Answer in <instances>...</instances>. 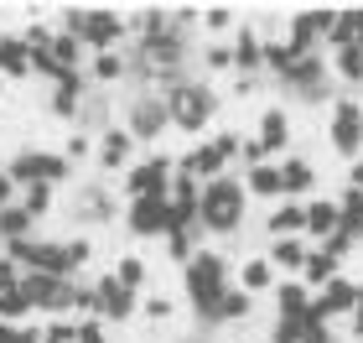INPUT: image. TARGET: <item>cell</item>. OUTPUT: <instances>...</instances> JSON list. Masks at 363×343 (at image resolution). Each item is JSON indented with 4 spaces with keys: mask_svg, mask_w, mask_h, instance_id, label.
I'll return each instance as SVG.
<instances>
[{
    "mask_svg": "<svg viewBox=\"0 0 363 343\" xmlns=\"http://www.w3.org/2000/svg\"><path fill=\"white\" fill-rule=\"evenodd\" d=\"M89 84L94 89H109V84H120V78H130V58L125 53H99V58H89Z\"/></svg>",
    "mask_w": 363,
    "mask_h": 343,
    "instance_id": "obj_25",
    "label": "cell"
},
{
    "mask_svg": "<svg viewBox=\"0 0 363 343\" xmlns=\"http://www.w3.org/2000/svg\"><path fill=\"white\" fill-rule=\"evenodd\" d=\"M234 68L239 73L265 68V37H259V31H239V37H234Z\"/></svg>",
    "mask_w": 363,
    "mask_h": 343,
    "instance_id": "obj_26",
    "label": "cell"
},
{
    "mask_svg": "<svg viewBox=\"0 0 363 343\" xmlns=\"http://www.w3.org/2000/svg\"><path fill=\"white\" fill-rule=\"evenodd\" d=\"M78 219H84V224H109L114 219V198L104 187H84V198H78Z\"/></svg>",
    "mask_w": 363,
    "mask_h": 343,
    "instance_id": "obj_30",
    "label": "cell"
},
{
    "mask_svg": "<svg viewBox=\"0 0 363 343\" xmlns=\"http://www.w3.org/2000/svg\"><path fill=\"white\" fill-rule=\"evenodd\" d=\"M21 291L31 297V307H37L42 317H73V276H37V271H26Z\"/></svg>",
    "mask_w": 363,
    "mask_h": 343,
    "instance_id": "obj_8",
    "label": "cell"
},
{
    "mask_svg": "<svg viewBox=\"0 0 363 343\" xmlns=\"http://www.w3.org/2000/svg\"><path fill=\"white\" fill-rule=\"evenodd\" d=\"M311 302H317V291H311L301 276H291V281L275 286V317H280V322H301V317L311 312Z\"/></svg>",
    "mask_w": 363,
    "mask_h": 343,
    "instance_id": "obj_17",
    "label": "cell"
},
{
    "mask_svg": "<svg viewBox=\"0 0 363 343\" xmlns=\"http://www.w3.org/2000/svg\"><path fill=\"white\" fill-rule=\"evenodd\" d=\"M167 109H172L177 130L197 136V130H208V120L218 114V94H213V84H203V78H177L167 89Z\"/></svg>",
    "mask_w": 363,
    "mask_h": 343,
    "instance_id": "obj_4",
    "label": "cell"
},
{
    "mask_svg": "<svg viewBox=\"0 0 363 343\" xmlns=\"http://www.w3.org/2000/svg\"><path fill=\"white\" fill-rule=\"evenodd\" d=\"M234 286H239V291H250V297H275L280 276H275V266H270V255L244 260V266H239V276H234Z\"/></svg>",
    "mask_w": 363,
    "mask_h": 343,
    "instance_id": "obj_21",
    "label": "cell"
},
{
    "mask_svg": "<svg viewBox=\"0 0 363 343\" xmlns=\"http://www.w3.org/2000/svg\"><path fill=\"white\" fill-rule=\"evenodd\" d=\"M203 26H208V31H228V26H234V11L213 6V11H203Z\"/></svg>",
    "mask_w": 363,
    "mask_h": 343,
    "instance_id": "obj_40",
    "label": "cell"
},
{
    "mask_svg": "<svg viewBox=\"0 0 363 343\" xmlns=\"http://www.w3.org/2000/svg\"><path fill=\"white\" fill-rule=\"evenodd\" d=\"M208 68H213V73L234 68V42H213V47H208Z\"/></svg>",
    "mask_w": 363,
    "mask_h": 343,
    "instance_id": "obj_38",
    "label": "cell"
},
{
    "mask_svg": "<svg viewBox=\"0 0 363 343\" xmlns=\"http://www.w3.org/2000/svg\"><path fill=\"white\" fill-rule=\"evenodd\" d=\"M167 125H172L167 94H140V99H130V109H125V130H130L140 146H151Z\"/></svg>",
    "mask_w": 363,
    "mask_h": 343,
    "instance_id": "obj_12",
    "label": "cell"
},
{
    "mask_svg": "<svg viewBox=\"0 0 363 343\" xmlns=\"http://www.w3.org/2000/svg\"><path fill=\"white\" fill-rule=\"evenodd\" d=\"M255 141L265 146L270 161H286V156H291V114H286V109H265V114H259Z\"/></svg>",
    "mask_w": 363,
    "mask_h": 343,
    "instance_id": "obj_16",
    "label": "cell"
},
{
    "mask_svg": "<svg viewBox=\"0 0 363 343\" xmlns=\"http://www.w3.org/2000/svg\"><path fill=\"white\" fill-rule=\"evenodd\" d=\"M333 31H337V11H296L286 42L296 58H317V47L333 42Z\"/></svg>",
    "mask_w": 363,
    "mask_h": 343,
    "instance_id": "obj_11",
    "label": "cell"
},
{
    "mask_svg": "<svg viewBox=\"0 0 363 343\" xmlns=\"http://www.w3.org/2000/svg\"><path fill=\"white\" fill-rule=\"evenodd\" d=\"M125 229L135 239H167L172 234V198H125Z\"/></svg>",
    "mask_w": 363,
    "mask_h": 343,
    "instance_id": "obj_10",
    "label": "cell"
},
{
    "mask_svg": "<svg viewBox=\"0 0 363 343\" xmlns=\"http://www.w3.org/2000/svg\"><path fill=\"white\" fill-rule=\"evenodd\" d=\"M301 343H333V322H322L317 312L301 317Z\"/></svg>",
    "mask_w": 363,
    "mask_h": 343,
    "instance_id": "obj_35",
    "label": "cell"
},
{
    "mask_svg": "<svg viewBox=\"0 0 363 343\" xmlns=\"http://www.w3.org/2000/svg\"><path fill=\"white\" fill-rule=\"evenodd\" d=\"M280 183H286L291 203H306L311 187H317V167H311L306 156H286V161H280Z\"/></svg>",
    "mask_w": 363,
    "mask_h": 343,
    "instance_id": "obj_22",
    "label": "cell"
},
{
    "mask_svg": "<svg viewBox=\"0 0 363 343\" xmlns=\"http://www.w3.org/2000/svg\"><path fill=\"white\" fill-rule=\"evenodd\" d=\"M228 260L218 250H197L187 266H182V291H187V307L197 312V322H208L213 328V317H218V302L228 297Z\"/></svg>",
    "mask_w": 363,
    "mask_h": 343,
    "instance_id": "obj_2",
    "label": "cell"
},
{
    "mask_svg": "<svg viewBox=\"0 0 363 343\" xmlns=\"http://www.w3.org/2000/svg\"><path fill=\"white\" fill-rule=\"evenodd\" d=\"M250 214V192H244V177H218V183L203 187V203H197V224L203 234H234Z\"/></svg>",
    "mask_w": 363,
    "mask_h": 343,
    "instance_id": "obj_3",
    "label": "cell"
},
{
    "mask_svg": "<svg viewBox=\"0 0 363 343\" xmlns=\"http://www.w3.org/2000/svg\"><path fill=\"white\" fill-rule=\"evenodd\" d=\"M135 136H130V130L125 125H104V130H99V141H94V167L99 172H130V167H135Z\"/></svg>",
    "mask_w": 363,
    "mask_h": 343,
    "instance_id": "obj_13",
    "label": "cell"
},
{
    "mask_svg": "<svg viewBox=\"0 0 363 343\" xmlns=\"http://www.w3.org/2000/svg\"><path fill=\"white\" fill-rule=\"evenodd\" d=\"M270 266H275V276H286V281H291V276H301L306 271V260H311V239H301V234H296V239H270Z\"/></svg>",
    "mask_w": 363,
    "mask_h": 343,
    "instance_id": "obj_20",
    "label": "cell"
},
{
    "mask_svg": "<svg viewBox=\"0 0 363 343\" xmlns=\"http://www.w3.org/2000/svg\"><path fill=\"white\" fill-rule=\"evenodd\" d=\"M342 276V260H333L327 250H317V244H311V260H306V271H301V281L311 286V291H322L327 281H337Z\"/></svg>",
    "mask_w": 363,
    "mask_h": 343,
    "instance_id": "obj_28",
    "label": "cell"
},
{
    "mask_svg": "<svg viewBox=\"0 0 363 343\" xmlns=\"http://www.w3.org/2000/svg\"><path fill=\"white\" fill-rule=\"evenodd\" d=\"M42 343H78V317H47Z\"/></svg>",
    "mask_w": 363,
    "mask_h": 343,
    "instance_id": "obj_33",
    "label": "cell"
},
{
    "mask_svg": "<svg viewBox=\"0 0 363 343\" xmlns=\"http://www.w3.org/2000/svg\"><path fill=\"white\" fill-rule=\"evenodd\" d=\"M31 234H37V219H31L21 203L0 208V244H16V239H31Z\"/></svg>",
    "mask_w": 363,
    "mask_h": 343,
    "instance_id": "obj_27",
    "label": "cell"
},
{
    "mask_svg": "<svg viewBox=\"0 0 363 343\" xmlns=\"http://www.w3.org/2000/svg\"><path fill=\"white\" fill-rule=\"evenodd\" d=\"M353 244H358V234H353V229H337V234L327 239V244H317V250H327L333 260H342V255H353Z\"/></svg>",
    "mask_w": 363,
    "mask_h": 343,
    "instance_id": "obj_37",
    "label": "cell"
},
{
    "mask_svg": "<svg viewBox=\"0 0 363 343\" xmlns=\"http://www.w3.org/2000/svg\"><path fill=\"white\" fill-rule=\"evenodd\" d=\"M337 229H342L337 198H306V239H311V244H327Z\"/></svg>",
    "mask_w": 363,
    "mask_h": 343,
    "instance_id": "obj_19",
    "label": "cell"
},
{
    "mask_svg": "<svg viewBox=\"0 0 363 343\" xmlns=\"http://www.w3.org/2000/svg\"><path fill=\"white\" fill-rule=\"evenodd\" d=\"M244 192L250 203H286V183H280V161H259L244 172Z\"/></svg>",
    "mask_w": 363,
    "mask_h": 343,
    "instance_id": "obj_18",
    "label": "cell"
},
{
    "mask_svg": "<svg viewBox=\"0 0 363 343\" xmlns=\"http://www.w3.org/2000/svg\"><path fill=\"white\" fill-rule=\"evenodd\" d=\"M78 343H109L104 322H99V317H78Z\"/></svg>",
    "mask_w": 363,
    "mask_h": 343,
    "instance_id": "obj_39",
    "label": "cell"
},
{
    "mask_svg": "<svg viewBox=\"0 0 363 343\" xmlns=\"http://www.w3.org/2000/svg\"><path fill=\"white\" fill-rule=\"evenodd\" d=\"M363 302V286H353L348 276H337V281H327L317 291V302H311V312H317L322 322H337V317H353Z\"/></svg>",
    "mask_w": 363,
    "mask_h": 343,
    "instance_id": "obj_14",
    "label": "cell"
},
{
    "mask_svg": "<svg viewBox=\"0 0 363 343\" xmlns=\"http://www.w3.org/2000/svg\"><path fill=\"white\" fill-rule=\"evenodd\" d=\"M265 234L270 239H296V234H301L306 239V203H275L270 208V219H265Z\"/></svg>",
    "mask_w": 363,
    "mask_h": 343,
    "instance_id": "obj_23",
    "label": "cell"
},
{
    "mask_svg": "<svg viewBox=\"0 0 363 343\" xmlns=\"http://www.w3.org/2000/svg\"><path fill=\"white\" fill-rule=\"evenodd\" d=\"M114 276H120L130 291H145V260H140V255H125L120 266H114Z\"/></svg>",
    "mask_w": 363,
    "mask_h": 343,
    "instance_id": "obj_34",
    "label": "cell"
},
{
    "mask_svg": "<svg viewBox=\"0 0 363 343\" xmlns=\"http://www.w3.org/2000/svg\"><path fill=\"white\" fill-rule=\"evenodd\" d=\"M89 73L84 68H73V73H62L57 84H52V94H47V109L57 114V120H78L84 114V99H89Z\"/></svg>",
    "mask_w": 363,
    "mask_h": 343,
    "instance_id": "obj_15",
    "label": "cell"
},
{
    "mask_svg": "<svg viewBox=\"0 0 363 343\" xmlns=\"http://www.w3.org/2000/svg\"><path fill=\"white\" fill-rule=\"evenodd\" d=\"M327 141H333V151L348 161L363 156V104L358 99H348V94H342V99H333V120H327Z\"/></svg>",
    "mask_w": 363,
    "mask_h": 343,
    "instance_id": "obj_7",
    "label": "cell"
},
{
    "mask_svg": "<svg viewBox=\"0 0 363 343\" xmlns=\"http://www.w3.org/2000/svg\"><path fill=\"white\" fill-rule=\"evenodd\" d=\"M6 78H31V53H26L21 31H0V84Z\"/></svg>",
    "mask_w": 363,
    "mask_h": 343,
    "instance_id": "obj_24",
    "label": "cell"
},
{
    "mask_svg": "<svg viewBox=\"0 0 363 343\" xmlns=\"http://www.w3.org/2000/svg\"><path fill=\"white\" fill-rule=\"evenodd\" d=\"M68 260H73V276H78V271L94 260V239H89V234H73V239H68Z\"/></svg>",
    "mask_w": 363,
    "mask_h": 343,
    "instance_id": "obj_36",
    "label": "cell"
},
{
    "mask_svg": "<svg viewBox=\"0 0 363 343\" xmlns=\"http://www.w3.org/2000/svg\"><path fill=\"white\" fill-rule=\"evenodd\" d=\"M57 31H73L89 53H120L125 37H130V16L114 11V6H68L57 11Z\"/></svg>",
    "mask_w": 363,
    "mask_h": 343,
    "instance_id": "obj_1",
    "label": "cell"
},
{
    "mask_svg": "<svg viewBox=\"0 0 363 343\" xmlns=\"http://www.w3.org/2000/svg\"><path fill=\"white\" fill-rule=\"evenodd\" d=\"M135 307H140V291H130L114 271L94 281V317L104 322V328H109V322H130V317H135Z\"/></svg>",
    "mask_w": 363,
    "mask_h": 343,
    "instance_id": "obj_9",
    "label": "cell"
},
{
    "mask_svg": "<svg viewBox=\"0 0 363 343\" xmlns=\"http://www.w3.org/2000/svg\"><path fill=\"white\" fill-rule=\"evenodd\" d=\"M47 53H52V58L62 62V68L73 73V68H84V53H89V47L78 42L73 31H52V47H47Z\"/></svg>",
    "mask_w": 363,
    "mask_h": 343,
    "instance_id": "obj_31",
    "label": "cell"
},
{
    "mask_svg": "<svg viewBox=\"0 0 363 343\" xmlns=\"http://www.w3.org/2000/svg\"><path fill=\"white\" fill-rule=\"evenodd\" d=\"M172 183H177V156L151 151L145 161H135L125 172V198H167Z\"/></svg>",
    "mask_w": 363,
    "mask_h": 343,
    "instance_id": "obj_6",
    "label": "cell"
},
{
    "mask_svg": "<svg viewBox=\"0 0 363 343\" xmlns=\"http://www.w3.org/2000/svg\"><path fill=\"white\" fill-rule=\"evenodd\" d=\"M6 177L16 187H62L73 177V161L62 151H16L6 161Z\"/></svg>",
    "mask_w": 363,
    "mask_h": 343,
    "instance_id": "obj_5",
    "label": "cell"
},
{
    "mask_svg": "<svg viewBox=\"0 0 363 343\" xmlns=\"http://www.w3.org/2000/svg\"><path fill=\"white\" fill-rule=\"evenodd\" d=\"M16 203H21L26 214L42 224V219H47V214L57 208V187H21V198H16Z\"/></svg>",
    "mask_w": 363,
    "mask_h": 343,
    "instance_id": "obj_32",
    "label": "cell"
},
{
    "mask_svg": "<svg viewBox=\"0 0 363 343\" xmlns=\"http://www.w3.org/2000/svg\"><path fill=\"white\" fill-rule=\"evenodd\" d=\"M327 68H333V78H342V84H363V47H337V53H327Z\"/></svg>",
    "mask_w": 363,
    "mask_h": 343,
    "instance_id": "obj_29",
    "label": "cell"
},
{
    "mask_svg": "<svg viewBox=\"0 0 363 343\" xmlns=\"http://www.w3.org/2000/svg\"><path fill=\"white\" fill-rule=\"evenodd\" d=\"M348 187H358V192H363V156H358L353 167H348Z\"/></svg>",
    "mask_w": 363,
    "mask_h": 343,
    "instance_id": "obj_41",
    "label": "cell"
}]
</instances>
